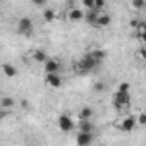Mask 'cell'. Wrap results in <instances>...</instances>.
Segmentation results:
<instances>
[{
  "mask_svg": "<svg viewBox=\"0 0 146 146\" xmlns=\"http://www.w3.org/2000/svg\"><path fill=\"white\" fill-rule=\"evenodd\" d=\"M100 64H102V62L96 60V58L91 55V52H90V53L83 55L79 60H76L74 64H72V69H74V72H76L78 76H86V74H90V72H93Z\"/></svg>",
  "mask_w": 146,
  "mask_h": 146,
  "instance_id": "1",
  "label": "cell"
},
{
  "mask_svg": "<svg viewBox=\"0 0 146 146\" xmlns=\"http://www.w3.org/2000/svg\"><path fill=\"white\" fill-rule=\"evenodd\" d=\"M112 105H113L115 110H119V112L129 108V105H131L129 91H120V90H117V91L113 93V96H112Z\"/></svg>",
  "mask_w": 146,
  "mask_h": 146,
  "instance_id": "2",
  "label": "cell"
},
{
  "mask_svg": "<svg viewBox=\"0 0 146 146\" xmlns=\"http://www.w3.org/2000/svg\"><path fill=\"white\" fill-rule=\"evenodd\" d=\"M33 31H35V23H33L31 17H21V19L17 21V33H19V35L29 38V36L33 35Z\"/></svg>",
  "mask_w": 146,
  "mask_h": 146,
  "instance_id": "3",
  "label": "cell"
},
{
  "mask_svg": "<svg viewBox=\"0 0 146 146\" xmlns=\"http://www.w3.org/2000/svg\"><path fill=\"white\" fill-rule=\"evenodd\" d=\"M136 125H137V117H134V115H127L120 120V124H117V127L122 132H132L136 129Z\"/></svg>",
  "mask_w": 146,
  "mask_h": 146,
  "instance_id": "4",
  "label": "cell"
},
{
  "mask_svg": "<svg viewBox=\"0 0 146 146\" xmlns=\"http://www.w3.org/2000/svg\"><path fill=\"white\" fill-rule=\"evenodd\" d=\"M57 124H58V129L62 131V132H72L74 131V122H72V119L67 115V113H62V115H58V119H57Z\"/></svg>",
  "mask_w": 146,
  "mask_h": 146,
  "instance_id": "5",
  "label": "cell"
},
{
  "mask_svg": "<svg viewBox=\"0 0 146 146\" xmlns=\"http://www.w3.org/2000/svg\"><path fill=\"white\" fill-rule=\"evenodd\" d=\"M45 83H46V86H50V88L57 90V88H60V86H62V76L58 74V72H46V76H45Z\"/></svg>",
  "mask_w": 146,
  "mask_h": 146,
  "instance_id": "6",
  "label": "cell"
},
{
  "mask_svg": "<svg viewBox=\"0 0 146 146\" xmlns=\"http://www.w3.org/2000/svg\"><path fill=\"white\" fill-rule=\"evenodd\" d=\"M84 16H86V12L83 9H78V7H70L67 12V17L70 23H81V21H84Z\"/></svg>",
  "mask_w": 146,
  "mask_h": 146,
  "instance_id": "7",
  "label": "cell"
},
{
  "mask_svg": "<svg viewBox=\"0 0 146 146\" xmlns=\"http://www.w3.org/2000/svg\"><path fill=\"white\" fill-rule=\"evenodd\" d=\"M93 141H95V134H93V132H83V131H79L78 136H76V143H78L79 146H88V144H91Z\"/></svg>",
  "mask_w": 146,
  "mask_h": 146,
  "instance_id": "8",
  "label": "cell"
},
{
  "mask_svg": "<svg viewBox=\"0 0 146 146\" xmlns=\"http://www.w3.org/2000/svg\"><path fill=\"white\" fill-rule=\"evenodd\" d=\"M102 12H103V11H98V9H88V11H86V16H84L86 24H90V26H96L98 16H100Z\"/></svg>",
  "mask_w": 146,
  "mask_h": 146,
  "instance_id": "9",
  "label": "cell"
},
{
  "mask_svg": "<svg viewBox=\"0 0 146 146\" xmlns=\"http://www.w3.org/2000/svg\"><path fill=\"white\" fill-rule=\"evenodd\" d=\"M78 131H83V132H95L96 127H95V124L91 122V119H84V120H79Z\"/></svg>",
  "mask_w": 146,
  "mask_h": 146,
  "instance_id": "10",
  "label": "cell"
},
{
  "mask_svg": "<svg viewBox=\"0 0 146 146\" xmlns=\"http://www.w3.org/2000/svg\"><path fill=\"white\" fill-rule=\"evenodd\" d=\"M60 70V62L57 58H48L45 62V72H58Z\"/></svg>",
  "mask_w": 146,
  "mask_h": 146,
  "instance_id": "11",
  "label": "cell"
},
{
  "mask_svg": "<svg viewBox=\"0 0 146 146\" xmlns=\"http://www.w3.org/2000/svg\"><path fill=\"white\" fill-rule=\"evenodd\" d=\"M110 24H112V17H110L108 14L102 12V14L98 16V21H96V28H108Z\"/></svg>",
  "mask_w": 146,
  "mask_h": 146,
  "instance_id": "12",
  "label": "cell"
},
{
  "mask_svg": "<svg viewBox=\"0 0 146 146\" xmlns=\"http://www.w3.org/2000/svg\"><path fill=\"white\" fill-rule=\"evenodd\" d=\"M2 70H4V76L5 78H16L17 76V69L12 65V64H2Z\"/></svg>",
  "mask_w": 146,
  "mask_h": 146,
  "instance_id": "13",
  "label": "cell"
},
{
  "mask_svg": "<svg viewBox=\"0 0 146 146\" xmlns=\"http://www.w3.org/2000/svg\"><path fill=\"white\" fill-rule=\"evenodd\" d=\"M93 115H95V110H93L91 107H83V108L79 110V113H78V119H79V120L93 119Z\"/></svg>",
  "mask_w": 146,
  "mask_h": 146,
  "instance_id": "14",
  "label": "cell"
},
{
  "mask_svg": "<svg viewBox=\"0 0 146 146\" xmlns=\"http://www.w3.org/2000/svg\"><path fill=\"white\" fill-rule=\"evenodd\" d=\"M55 17H57V14H55L53 9H48V7L43 9V12H41V19H43L45 23H52V21H55Z\"/></svg>",
  "mask_w": 146,
  "mask_h": 146,
  "instance_id": "15",
  "label": "cell"
},
{
  "mask_svg": "<svg viewBox=\"0 0 146 146\" xmlns=\"http://www.w3.org/2000/svg\"><path fill=\"white\" fill-rule=\"evenodd\" d=\"M16 105L14 98L12 96H2V100H0V108H7V110H12Z\"/></svg>",
  "mask_w": 146,
  "mask_h": 146,
  "instance_id": "16",
  "label": "cell"
},
{
  "mask_svg": "<svg viewBox=\"0 0 146 146\" xmlns=\"http://www.w3.org/2000/svg\"><path fill=\"white\" fill-rule=\"evenodd\" d=\"M33 60H35L36 64H45V62L48 60V57H46V53H45L43 50H35V52H33Z\"/></svg>",
  "mask_w": 146,
  "mask_h": 146,
  "instance_id": "17",
  "label": "cell"
},
{
  "mask_svg": "<svg viewBox=\"0 0 146 146\" xmlns=\"http://www.w3.org/2000/svg\"><path fill=\"white\" fill-rule=\"evenodd\" d=\"M91 55H93L96 60H100V62H103V60H105V57H107L105 50H100V48H96V50H91Z\"/></svg>",
  "mask_w": 146,
  "mask_h": 146,
  "instance_id": "18",
  "label": "cell"
},
{
  "mask_svg": "<svg viewBox=\"0 0 146 146\" xmlns=\"http://www.w3.org/2000/svg\"><path fill=\"white\" fill-rule=\"evenodd\" d=\"M131 5H132L134 9L141 11V9H144V7H146V0H131Z\"/></svg>",
  "mask_w": 146,
  "mask_h": 146,
  "instance_id": "19",
  "label": "cell"
},
{
  "mask_svg": "<svg viewBox=\"0 0 146 146\" xmlns=\"http://www.w3.org/2000/svg\"><path fill=\"white\" fill-rule=\"evenodd\" d=\"M136 57H137L139 60L146 62V45H143L141 48H137V52H136Z\"/></svg>",
  "mask_w": 146,
  "mask_h": 146,
  "instance_id": "20",
  "label": "cell"
},
{
  "mask_svg": "<svg viewBox=\"0 0 146 146\" xmlns=\"http://www.w3.org/2000/svg\"><path fill=\"white\" fill-rule=\"evenodd\" d=\"M137 125H146V112L137 113Z\"/></svg>",
  "mask_w": 146,
  "mask_h": 146,
  "instance_id": "21",
  "label": "cell"
},
{
  "mask_svg": "<svg viewBox=\"0 0 146 146\" xmlns=\"http://www.w3.org/2000/svg\"><path fill=\"white\" fill-rule=\"evenodd\" d=\"M93 90H95L96 93H103V91H105V84H103L102 81H98V83H95V86H93Z\"/></svg>",
  "mask_w": 146,
  "mask_h": 146,
  "instance_id": "22",
  "label": "cell"
},
{
  "mask_svg": "<svg viewBox=\"0 0 146 146\" xmlns=\"http://www.w3.org/2000/svg\"><path fill=\"white\" fill-rule=\"evenodd\" d=\"M83 7L88 9H95V0H83Z\"/></svg>",
  "mask_w": 146,
  "mask_h": 146,
  "instance_id": "23",
  "label": "cell"
},
{
  "mask_svg": "<svg viewBox=\"0 0 146 146\" xmlns=\"http://www.w3.org/2000/svg\"><path fill=\"white\" fill-rule=\"evenodd\" d=\"M105 5H107V2H105V0H95V9H98V11H103V9H105Z\"/></svg>",
  "mask_w": 146,
  "mask_h": 146,
  "instance_id": "24",
  "label": "cell"
},
{
  "mask_svg": "<svg viewBox=\"0 0 146 146\" xmlns=\"http://www.w3.org/2000/svg\"><path fill=\"white\" fill-rule=\"evenodd\" d=\"M33 2V5H36V7H45L46 5V0H31Z\"/></svg>",
  "mask_w": 146,
  "mask_h": 146,
  "instance_id": "25",
  "label": "cell"
},
{
  "mask_svg": "<svg viewBox=\"0 0 146 146\" xmlns=\"http://www.w3.org/2000/svg\"><path fill=\"white\" fill-rule=\"evenodd\" d=\"M139 24H141V19H131V28L132 29H137Z\"/></svg>",
  "mask_w": 146,
  "mask_h": 146,
  "instance_id": "26",
  "label": "cell"
},
{
  "mask_svg": "<svg viewBox=\"0 0 146 146\" xmlns=\"http://www.w3.org/2000/svg\"><path fill=\"white\" fill-rule=\"evenodd\" d=\"M129 88H131V86H129V83H120L117 90H120V91H129Z\"/></svg>",
  "mask_w": 146,
  "mask_h": 146,
  "instance_id": "27",
  "label": "cell"
},
{
  "mask_svg": "<svg viewBox=\"0 0 146 146\" xmlns=\"http://www.w3.org/2000/svg\"><path fill=\"white\" fill-rule=\"evenodd\" d=\"M139 40L143 41V45H146V33H144V35H141V38H139Z\"/></svg>",
  "mask_w": 146,
  "mask_h": 146,
  "instance_id": "28",
  "label": "cell"
},
{
  "mask_svg": "<svg viewBox=\"0 0 146 146\" xmlns=\"http://www.w3.org/2000/svg\"><path fill=\"white\" fill-rule=\"evenodd\" d=\"M23 108H29V103H28V102H26V100H24V102H23Z\"/></svg>",
  "mask_w": 146,
  "mask_h": 146,
  "instance_id": "29",
  "label": "cell"
},
{
  "mask_svg": "<svg viewBox=\"0 0 146 146\" xmlns=\"http://www.w3.org/2000/svg\"><path fill=\"white\" fill-rule=\"evenodd\" d=\"M144 72H146V62H144Z\"/></svg>",
  "mask_w": 146,
  "mask_h": 146,
  "instance_id": "30",
  "label": "cell"
},
{
  "mask_svg": "<svg viewBox=\"0 0 146 146\" xmlns=\"http://www.w3.org/2000/svg\"><path fill=\"white\" fill-rule=\"evenodd\" d=\"M65 2H72V0H65Z\"/></svg>",
  "mask_w": 146,
  "mask_h": 146,
  "instance_id": "31",
  "label": "cell"
}]
</instances>
